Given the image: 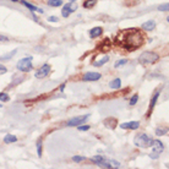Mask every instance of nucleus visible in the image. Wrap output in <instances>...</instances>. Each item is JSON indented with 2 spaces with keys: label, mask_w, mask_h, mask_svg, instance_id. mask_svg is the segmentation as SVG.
I'll list each match as a JSON object with an SVG mask.
<instances>
[{
  "label": "nucleus",
  "mask_w": 169,
  "mask_h": 169,
  "mask_svg": "<svg viewBox=\"0 0 169 169\" xmlns=\"http://www.w3.org/2000/svg\"><path fill=\"white\" fill-rule=\"evenodd\" d=\"M0 42H3V43H6L9 42V38L6 36H3V34H0Z\"/></svg>",
  "instance_id": "obj_32"
},
{
  "label": "nucleus",
  "mask_w": 169,
  "mask_h": 169,
  "mask_svg": "<svg viewBox=\"0 0 169 169\" xmlns=\"http://www.w3.org/2000/svg\"><path fill=\"white\" fill-rule=\"evenodd\" d=\"M102 77V75L99 72H87L82 76L83 81H98Z\"/></svg>",
  "instance_id": "obj_10"
},
{
  "label": "nucleus",
  "mask_w": 169,
  "mask_h": 169,
  "mask_svg": "<svg viewBox=\"0 0 169 169\" xmlns=\"http://www.w3.org/2000/svg\"><path fill=\"white\" fill-rule=\"evenodd\" d=\"M11 2H14V3H16V2H19V0H11Z\"/></svg>",
  "instance_id": "obj_36"
},
{
  "label": "nucleus",
  "mask_w": 169,
  "mask_h": 169,
  "mask_svg": "<svg viewBox=\"0 0 169 169\" xmlns=\"http://www.w3.org/2000/svg\"><path fill=\"white\" fill-rule=\"evenodd\" d=\"M98 48L102 50V52H106V50H108L109 48H110V41L107 38V39H104L99 45H98Z\"/></svg>",
  "instance_id": "obj_16"
},
{
  "label": "nucleus",
  "mask_w": 169,
  "mask_h": 169,
  "mask_svg": "<svg viewBox=\"0 0 169 169\" xmlns=\"http://www.w3.org/2000/svg\"><path fill=\"white\" fill-rule=\"evenodd\" d=\"M109 60H110V58L107 55V56H103L101 60H98V61H95V63H93V65H95V66H97V67H99V66H103L104 64H107Z\"/></svg>",
  "instance_id": "obj_18"
},
{
  "label": "nucleus",
  "mask_w": 169,
  "mask_h": 169,
  "mask_svg": "<svg viewBox=\"0 0 169 169\" xmlns=\"http://www.w3.org/2000/svg\"><path fill=\"white\" fill-rule=\"evenodd\" d=\"M48 21H49V22H58V17L50 16V17H48Z\"/></svg>",
  "instance_id": "obj_34"
},
{
  "label": "nucleus",
  "mask_w": 169,
  "mask_h": 169,
  "mask_svg": "<svg viewBox=\"0 0 169 169\" xmlns=\"http://www.w3.org/2000/svg\"><path fill=\"white\" fill-rule=\"evenodd\" d=\"M2 107H3V106H2V104H0V108H2Z\"/></svg>",
  "instance_id": "obj_38"
},
{
  "label": "nucleus",
  "mask_w": 169,
  "mask_h": 169,
  "mask_svg": "<svg viewBox=\"0 0 169 169\" xmlns=\"http://www.w3.org/2000/svg\"><path fill=\"white\" fill-rule=\"evenodd\" d=\"M97 3V0H86V2L83 3V8H86V9H91L95 6V4Z\"/></svg>",
  "instance_id": "obj_21"
},
{
  "label": "nucleus",
  "mask_w": 169,
  "mask_h": 169,
  "mask_svg": "<svg viewBox=\"0 0 169 169\" xmlns=\"http://www.w3.org/2000/svg\"><path fill=\"white\" fill-rule=\"evenodd\" d=\"M17 141V137L15 136V135H6L5 137H4V142L5 143H14V142H16Z\"/></svg>",
  "instance_id": "obj_19"
},
{
  "label": "nucleus",
  "mask_w": 169,
  "mask_h": 169,
  "mask_svg": "<svg viewBox=\"0 0 169 169\" xmlns=\"http://www.w3.org/2000/svg\"><path fill=\"white\" fill-rule=\"evenodd\" d=\"M9 99H10V97H9L8 93H5V92L0 93V101H2V102H8Z\"/></svg>",
  "instance_id": "obj_25"
},
{
  "label": "nucleus",
  "mask_w": 169,
  "mask_h": 169,
  "mask_svg": "<svg viewBox=\"0 0 169 169\" xmlns=\"http://www.w3.org/2000/svg\"><path fill=\"white\" fill-rule=\"evenodd\" d=\"M159 91H157L154 95H153V97H152V99H151V102H149V107H148V112H147V114H146V118H149L151 117V114H152V112H153V109H154V107H156V103H157V101H158V97H159Z\"/></svg>",
  "instance_id": "obj_9"
},
{
  "label": "nucleus",
  "mask_w": 169,
  "mask_h": 169,
  "mask_svg": "<svg viewBox=\"0 0 169 169\" xmlns=\"http://www.w3.org/2000/svg\"><path fill=\"white\" fill-rule=\"evenodd\" d=\"M117 119L115 118H108V119H106L104 120V125H107L108 128H110V129H113V128H115L117 126Z\"/></svg>",
  "instance_id": "obj_17"
},
{
  "label": "nucleus",
  "mask_w": 169,
  "mask_h": 169,
  "mask_svg": "<svg viewBox=\"0 0 169 169\" xmlns=\"http://www.w3.org/2000/svg\"><path fill=\"white\" fill-rule=\"evenodd\" d=\"M21 3H22V4H23V5H25V6H26V8H27L30 11H32V13H34V11H39L41 14L43 13V10H41V9H38L37 6H34V5H32V4L27 3V2H25V0H23V2H21Z\"/></svg>",
  "instance_id": "obj_15"
},
{
  "label": "nucleus",
  "mask_w": 169,
  "mask_h": 169,
  "mask_svg": "<svg viewBox=\"0 0 169 169\" xmlns=\"http://www.w3.org/2000/svg\"><path fill=\"white\" fill-rule=\"evenodd\" d=\"M90 128L91 126H88V125H82L81 124V126L80 125L77 126V130H80V131H87V130H90Z\"/></svg>",
  "instance_id": "obj_31"
},
{
  "label": "nucleus",
  "mask_w": 169,
  "mask_h": 169,
  "mask_svg": "<svg viewBox=\"0 0 169 169\" xmlns=\"http://www.w3.org/2000/svg\"><path fill=\"white\" fill-rule=\"evenodd\" d=\"M84 159H86V157H82V156H74L72 157V160L76 162V163H80V162H82Z\"/></svg>",
  "instance_id": "obj_26"
},
{
  "label": "nucleus",
  "mask_w": 169,
  "mask_h": 169,
  "mask_svg": "<svg viewBox=\"0 0 169 169\" xmlns=\"http://www.w3.org/2000/svg\"><path fill=\"white\" fill-rule=\"evenodd\" d=\"M103 34V28L102 27H95L90 31V37L91 38H98Z\"/></svg>",
  "instance_id": "obj_13"
},
{
  "label": "nucleus",
  "mask_w": 169,
  "mask_h": 169,
  "mask_svg": "<svg viewBox=\"0 0 169 169\" xmlns=\"http://www.w3.org/2000/svg\"><path fill=\"white\" fill-rule=\"evenodd\" d=\"M137 101H138V96H137V95L132 96L131 99H130V106H135V104L137 103Z\"/></svg>",
  "instance_id": "obj_29"
},
{
  "label": "nucleus",
  "mask_w": 169,
  "mask_h": 169,
  "mask_svg": "<svg viewBox=\"0 0 169 169\" xmlns=\"http://www.w3.org/2000/svg\"><path fill=\"white\" fill-rule=\"evenodd\" d=\"M141 28H142L143 31H152L153 28H156V21H154V20H148V21H146L145 23H142Z\"/></svg>",
  "instance_id": "obj_12"
},
{
  "label": "nucleus",
  "mask_w": 169,
  "mask_h": 169,
  "mask_svg": "<svg viewBox=\"0 0 169 169\" xmlns=\"http://www.w3.org/2000/svg\"><path fill=\"white\" fill-rule=\"evenodd\" d=\"M134 142H135V145H136L137 147L147 148V147H151V146H152L153 140H152L147 134H138V135H136Z\"/></svg>",
  "instance_id": "obj_3"
},
{
  "label": "nucleus",
  "mask_w": 169,
  "mask_h": 169,
  "mask_svg": "<svg viewBox=\"0 0 169 169\" xmlns=\"http://www.w3.org/2000/svg\"><path fill=\"white\" fill-rule=\"evenodd\" d=\"M77 10V4H76V2H70L69 4H66V5H64V8H63V10H61V15H63V17H69L74 11H76Z\"/></svg>",
  "instance_id": "obj_6"
},
{
  "label": "nucleus",
  "mask_w": 169,
  "mask_h": 169,
  "mask_svg": "<svg viewBox=\"0 0 169 169\" xmlns=\"http://www.w3.org/2000/svg\"><path fill=\"white\" fill-rule=\"evenodd\" d=\"M49 72H50V65H49V64H44L42 67H39V69L36 71L34 76H36L37 78H43V77L48 76Z\"/></svg>",
  "instance_id": "obj_8"
},
{
  "label": "nucleus",
  "mask_w": 169,
  "mask_h": 169,
  "mask_svg": "<svg viewBox=\"0 0 169 169\" xmlns=\"http://www.w3.org/2000/svg\"><path fill=\"white\" fill-rule=\"evenodd\" d=\"M145 34L136 28H128L123 30L118 33L115 38V44L119 47L128 49V50H135L138 49L143 43H145Z\"/></svg>",
  "instance_id": "obj_1"
},
{
  "label": "nucleus",
  "mask_w": 169,
  "mask_h": 169,
  "mask_svg": "<svg viewBox=\"0 0 169 169\" xmlns=\"http://www.w3.org/2000/svg\"><path fill=\"white\" fill-rule=\"evenodd\" d=\"M90 114L87 115H82V117H75V118H71L70 120H67V126H78L81 124H83L88 119Z\"/></svg>",
  "instance_id": "obj_7"
},
{
  "label": "nucleus",
  "mask_w": 169,
  "mask_h": 169,
  "mask_svg": "<svg viewBox=\"0 0 169 169\" xmlns=\"http://www.w3.org/2000/svg\"><path fill=\"white\" fill-rule=\"evenodd\" d=\"M168 132V128H157L156 129V135L157 136H162V135H165Z\"/></svg>",
  "instance_id": "obj_23"
},
{
  "label": "nucleus",
  "mask_w": 169,
  "mask_h": 169,
  "mask_svg": "<svg viewBox=\"0 0 169 169\" xmlns=\"http://www.w3.org/2000/svg\"><path fill=\"white\" fill-rule=\"evenodd\" d=\"M152 146H153V149H152V152L149 153V157H151L152 159H154V158H158L159 154L164 151V145H163V142L159 141V140H153Z\"/></svg>",
  "instance_id": "obj_5"
},
{
  "label": "nucleus",
  "mask_w": 169,
  "mask_h": 169,
  "mask_svg": "<svg viewBox=\"0 0 169 169\" xmlns=\"http://www.w3.org/2000/svg\"><path fill=\"white\" fill-rule=\"evenodd\" d=\"M168 8H169V4L165 3V4H163V5H159V6H158V10H159V11H168Z\"/></svg>",
  "instance_id": "obj_28"
},
{
  "label": "nucleus",
  "mask_w": 169,
  "mask_h": 169,
  "mask_svg": "<svg viewBox=\"0 0 169 169\" xmlns=\"http://www.w3.org/2000/svg\"><path fill=\"white\" fill-rule=\"evenodd\" d=\"M64 88H65V83H63V84H61V86H60V91L63 92V91H64Z\"/></svg>",
  "instance_id": "obj_35"
},
{
  "label": "nucleus",
  "mask_w": 169,
  "mask_h": 169,
  "mask_svg": "<svg viewBox=\"0 0 169 169\" xmlns=\"http://www.w3.org/2000/svg\"><path fill=\"white\" fill-rule=\"evenodd\" d=\"M16 52H17V50L15 49V50L10 52V53H9V54H6V55H3V56H0V60H9V59H11V58H13V56H14V55L16 54Z\"/></svg>",
  "instance_id": "obj_24"
},
{
  "label": "nucleus",
  "mask_w": 169,
  "mask_h": 169,
  "mask_svg": "<svg viewBox=\"0 0 169 169\" xmlns=\"http://www.w3.org/2000/svg\"><path fill=\"white\" fill-rule=\"evenodd\" d=\"M70 2H76V0H70Z\"/></svg>",
  "instance_id": "obj_37"
},
{
  "label": "nucleus",
  "mask_w": 169,
  "mask_h": 169,
  "mask_svg": "<svg viewBox=\"0 0 169 169\" xmlns=\"http://www.w3.org/2000/svg\"><path fill=\"white\" fill-rule=\"evenodd\" d=\"M158 59H159L158 54H156L153 52H143L138 56V63L143 66H147V65H152L156 61H158Z\"/></svg>",
  "instance_id": "obj_2"
},
{
  "label": "nucleus",
  "mask_w": 169,
  "mask_h": 169,
  "mask_svg": "<svg viewBox=\"0 0 169 169\" xmlns=\"http://www.w3.org/2000/svg\"><path fill=\"white\" fill-rule=\"evenodd\" d=\"M128 63V59H121V60H119V61H117L115 63V67H120V66H123V65H125Z\"/></svg>",
  "instance_id": "obj_27"
},
{
  "label": "nucleus",
  "mask_w": 169,
  "mask_h": 169,
  "mask_svg": "<svg viewBox=\"0 0 169 169\" xmlns=\"http://www.w3.org/2000/svg\"><path fill=\"white\" fill-rule=\"evenodd\" d=\"M48 5H49V6H55V8H58V6L63 5V0H48Z\"/></svg>",
  "instance_id": "obj_22"
},
{
  "label": "nucleus",
  "mask_w": 169,
  "mask_h": 169,
  "mask_svg": "<svg viewBox=\"0 0 169 169\" xmlns=\"http://www.w3.org/2000/svg\"><path fill=\"white\" fill-rule=\"evenodd\" d=\"M32 67H33L32 56H26V58L19 60V63H17V69L22 72H28L32 70Z\"/></svg>",
  "instance_id": "obj_4"
},
{
  "label": "nucleus",
  "mask_w": 169,
  "mask_h": 169,
  "mask_svg": "<svg viewBox=\"0 0 169 169\" xmlns=\"http://www.w3.org/2000/svg\"><path fill=\"white\" fill-rule=\"evenodd\" d=\"M37 152H38V156L42 157V140H39L37 143Z\"/></svg>",
  "instance_id": "obj_30"
},
{
  "label": "nucleus",
  "mask_w": 169,
  "mask_h": 169,
  "mask_svg": "<svg viewBox=\"0 0 169 169\" xmlns=\"http://www.w3.org/2000/svg\"><path fill=\"white\" fill-rule=\"evenodd\" d=\"M121 129H129V130H136L140 128V121H129V123H123L120 125Z\"/></svg>",
  "instance_id": "obj_11"
},
{
  "label": "nucleus",
  "mask_w": 169,
  "mask_h": 169,
  "mask_svg": "<svg viewBox=\"0 0 169 169\" xmlns=\"http://www.w3.org/2000/svg\"><path fill=\"white\" fill-rule=\"evenodd\" d=\"M93 163H96L97 165L98 164H101L102 162H104L106 160V158L103 157V156H99V154H97V156H95V157H92V159H91Z\"/></svg>",
  "instance_id": "obj_20"
},
{
  "label": "nucleus",
  "mask_w": 169,
  "mask_h": 169,
  "mask_svg": "<svg viewBox=\"0 0 169 169\" xmlns=\"http://www.w3.org/2000/svg\"><path fill=\"white\" fill-rule=\"evenodd\" d=\"M109 87L113 88V90H118V88H120V87H121V80H120V78H114L113 81H110Z\"/></svg>",
  "instance_id": "obj_14"
},
{
  "label": "nucleus",
  "mask_w": 169,
  "mask_h": 169,
  "mask_svg": "<svg viewBox=\"0 0 169 169\" xmlns=\"http://www.w3.org/2000/svg\"><path fill=\"white\" fill-rule=\"evenodd\" d=\"M8 71V69L4 66V65H0V75H3V74H5Z\"/></svg>",
  "instance_id": "obj_33"
}]
</instances>
